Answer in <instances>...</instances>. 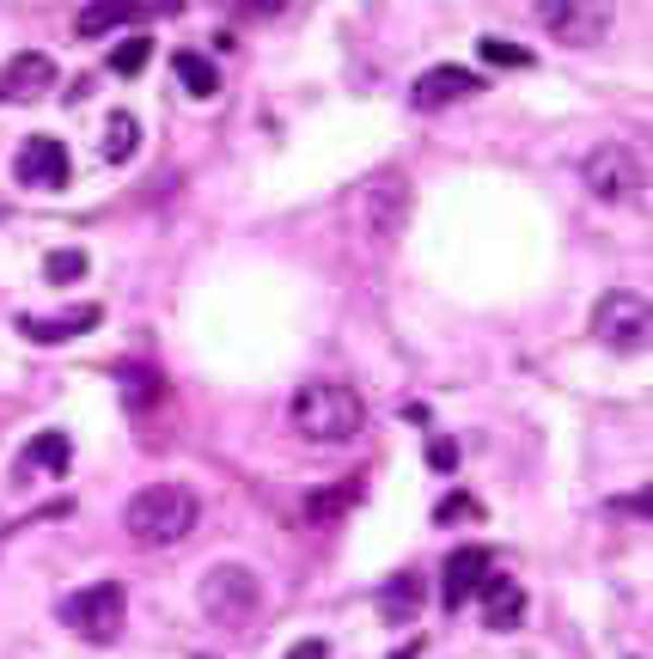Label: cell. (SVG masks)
Listing matches in <instances>:
<instances>
[{
    "label": "cell",
    "mask_w": 653,
    "mask_h": 659,
    "mask_svg": "<svg viewBox=\"0 0 653 659\" xmlns=\"http://www.w3.org/2000/svg\"><path fill=\"white\" fill-rule=\"evenodd\" d=\"M580 178H587V190L599 202H629L641 190V159L629 154V147H592L587 154V166H580Z\"/></svg>",
    "instance_id": "obj_7"
},
{
    "label": "cell",
    "mask_w": 653,
    "mask_h": 659,
    "mask_svg": "<svg viewBox=\"0 0 653 659\" xmlns=\"http://www.w3.org/2000/svg\"><path fill=\"white\" fill-rule=\"evenodd\" d=\"M391 659H421V635H416V642H404V647H391Z\"/></svg>",
    "instance_id": "obj_27"
},
{
    "label": "cell",
    "mask_w": 653,
    "mask_h": 659,
    "mask_svg": "<svg viewBox=\"0 0 653 659\" xmlns=\"http://www.w3.org/2000/svg\"><path fill=\"white\" fill-rule=\"evenodd\" d=\"M196 520H202V501H196V489H184V483H147V489L123 507V525H128L135 544H177V537H189Z\"/></svg>",
    "instance_id": "obj_2"
},
{
    "label": "cell",
    "mask_w": 653,
    "mask_h": 659,
    "mask_svg": "<svg viewBox=\"0 0 653 659\" xmlns=\"http://www.w3.org/2000/svg\"><path fill=\"white\" fill-rule=\"evenodd\" d=\"M13 178L25 190H62L67 178H74V166H67V147L56 135H32L25 147H19V159H13Z\"/></svg>",
    "instance_id": "obj_8"
},
{
    "label": "cell",
    "mask_w": 653,
    "mask_h": 659,
    "mask_svg": "<svg viewBox=\"0 0 653 659\" xmlns=\"http://www.w3.org/2000/svg\"><path fill=\"white\" fill-rule=\"evenodd\" d=\"M135 147H140V123L128 117V110H116V117H110V129H104V159H110V166H123Z\"/></svg>",
    "instance_id": "obj_21"
},
{
    "label": "cell",
    "mask_w": 653,
    "mask_h": 659,
    "mask_svg": "<svg viewBox=\"0 0 653 659\" xmlns=\"http://www.w3.org/2000/svg\"><path fill=\"white\" fill-rule=\"evenodd\" d=\"M62 617L67 629H74L79 642L93 647H110L116 635H123V617H128V593L116 581H98V586H79L74 598H62Z\"/></svg>",
    "instance_id": "obj_5"
},
{
    "label": "cell",
    "mask_w": 653,
    "mask_h": 659,
    "mask_svg": "<svg viewBox=\"0 0 653 659\" xmlns=\"http://www.w3.org/2000/svg\"><path fill=\"white\" fill-rule=\"evenodd\" d=\"M428 464H434V471H452V464H458V440H446V434L428 440Z\"/></svg>",
    "instance_id": "obj_25"
},
{
    "label": "cell",
    "mask_w": 653,
    "mask_h": 659,
    "mask_svg": "<svg viewBox=\"0 0 653 659\" xmlns=\"http://www.w3.org/2000/svg\"><path fill=\"white\" fill-rule=\"evenodd\" d=\"M74 464V440L62 428H44L32 446H25V459H19V476H67Z\"/></svg>",
    "instance_id": "obj_16"
},
{
    "label": "cell",
    "mask_w": 653,
    "mask_h": 659,
    "mask_svg": "<svg viewBox=\"0 0 653 659\" xmlns=\"http://www.w3.org/2000/svg\"><path fill=\"white\" fill-rule=\"evenodd\" d=\"M104 62H110V74H123V80H135L140 68L153 62V37H116V49H110Z\"/></svg>",
    "instance_id": "obj_20"
},
{
    "label": "cell",
    "mask_w": 653,
    "mask_h": 659,
    "mask_svg": "<svg viewBox=\"0 0 653 659\" xmlns=\"http://www.w3.org/2000/svg\"><path fill=\"white\" fill-rule=\"evenodd\" d=\"M56 86V62L49 56H19V62L0 68V105H32Z\"/></svg>",
    "instance_id": "obj_13"
},
{
    "label": "cell",
    "mask_w": 653,
    "mask_h": 659,
    "mask_svg": "<svg viewBox=\"0 0 653 659\" xmlns=\"http://www.w3.org/2000/svg\"><path fill=\"white\" fill-rule=\"evenodd\" d=\"M250 7H257V13H281V7H287V0H250Z\"/></svg>",
    "instance_id": "obj_28"
},
{
    "label": "cell",
    "mask_w": 653,
    "mask_h": 659,
    "mask_svg": "<svg viewBox=\"0 0 653 659\" xmlns=\"http://www.w3.org/2000/svg\"><path fill=\"white\" fill-rule=\"evenodd\" d=\"M360 495H367V483H360V476H348V483H336V489H311V495H306V520H311V525L343 520V513L360 501Z\"/></svg>",
    "instance_id": "obj_18"
},
{
    "label": "cell",
    "mask_w": 653,
    "mask_h": 659,
    "mask_svg": "<svg viewBox=\"0 0 653 659\" xmlns=\"http://www.w3.org/2000/svg\"><path fill=\"white\" fill-rule=\"evenodd\" d=\"M294 434L299 440H318V446H336V440H355L360 434V422H367V403L348 391V385H330V379H318V385H299L294 391Z\"/></svg>",
    "instance_id": "obj_1"
},
{
    "label": "cell",
    "mask_w": 653,
    "mask_h": 659,
    "mask_svg": "<svg viewBox=\"0 0 653 659\" xmlns=\"http://www.w3.org/2000/svg\"><path fill=\"white\" fill-rule=\"evenodd\" d=\"M409 208H416V196H409L404 171L385 166V171H373V178L360 184V227H367V239H373L379 251H391L397 239H404Z\"/></svg>",
    "instance_id": "obj_4"
},
{
    "label": "cell",
    "mask_w": 653,
    "mask_h": 659,
    "mask_svg": "<svg viewBox=\"0 0 653 659\" xmlns=\"http://www.w3.org/2000/svg\"><path fill=\"white\" fill-rule=\"evenodd\" d=\"M477 56H482L489 68H531V49L507 44V37H482V44H477Z\"/></svg>",
    "instance_id": "obj_23"
},
{
    "label": "cell",
    "mask_w": 653,
    "mask_h": 659,
    "mask_svg": "<svg viewBox=\"0 0 653 659\" xmlns=\"http://www.w3.org/2000/svg\"><path fill=\"white\" fill-rule=\"evenodd\" d=\"M86 269H93V263H86V251H49V257H44V281H56V288L79 281Z\"/></svg>",
    "instance_id": "obj_22"
},
{
    "label": "cell",
    "mask_w": 653,
    "mask_h": 659,
    "mask_svg": "<svg viewBox=\"0 0 653 659\" xmlns=\"http://www.w3.org/2000/svg\"><path fill=\"white\" fill-rule=\"evenodd\" d=\"M172 74L184 80L189 98H214L220 93V68L208 62L202 49H177V56H172Z\"/></svg>",
    "instance_id": "obj_19"
},
{
    "label": "cell",
    "mask_w": 653,
    "mask_h": 659,
    "mask_svg": "<svg viewBox=\"0 0 653 659\" xmlns=\"http://www.w3.org/2000/svg\"><path fill=\"white\" fill-rule=\"evenodd\" d=\"M477 605H482V629H519L526 623V586L519 581H507V574H482V586H477Z\"/></svg>",
    "instance_id": "obj_12"
},
{
    "label": "cell",
    "mask_w": 653,
    "mask_h": 659,
    "mask_svg": "<svg viewBox=\"0 0 653 659\" xmlns=\"http://www.w3.org/2000/svg\"><path fill=\"white\" fill-rule=\"evenodd\" d=\"M482 513H489V507H482V501H477V495H465V489H458V495H446V501H440V507H434V525H458V520H482Z\"/></svg>",
    "instance_id": "obj_24"
},
{
    "label": "cell",
    "mask_w": 653,
    "mask_h": 659,
    "mask_svg": "<svg viewBox=\"0 0 653 659\" xmlns=\"http://www.w3.org/2000/svg\"><path fill=\"white\" fill-rule=\"evenodd\" d=\"M495 568V550L489 544H465V550H452L446 556V574H440V605L446 611H465L470 598H477L482 574Z\"/></svg>",
    "instance_id": "obj_10"
},
{
    "label": "cell",
    "mask_w": 653,
    "mask_h": 659,
    "mask_svg": "<svg viewBox=\"0 0 653 659\" xmlns=\"http://www.w3.org/2000/svg\"><path fill=\"white\" fill-rule=\"evenodd\" d=\"M98 324H104V306H74L62 318H19V337L25 342H74L86 330H98Z\"/></svg>",
    "instance_id": "obj_14"
},
{
    "label": "cell",
    "mask_w": 653,
    "mask_h": 659,
    "mask_svg": "<svg viewBox=\"0 0 653 659\" xmlns=\"http://www.w3.org/2000/svg\"><path fill=\"white\" fill-rule=\"evenodd\" d=\"M373 605H379V623L409 629L421 617V605H428V581H421L416 568H397V574H385V581H379Z\"/></svg>",
    "instance_id": "obj_11"
},
{
    "label": "cell",
    "mask_w": 653,
    "mask_h": 659,
    "mask_svg": "<svg viewBox=\"0 0 653 659\" xmlns=\"http://www.w3.org/2000/svg\"><path fill=\"white\" fill-rule=\"evenodd\" d=\"M648 330H653V312L641 293L617 288L592 306V342H605L611 354H641L648 349Z\"/></svg>",
    "instance_id": "obj_6"
},
{
    "label": "cell",
    "mask_w": 653,
    "mask_h": 659,
    "mask_svg": "<svg viewBox=\"0 0 653 659\" xmlns=\"http://www.w3.org/2000/svg\"><path fill=\"white\" fill-rule=\"evenodd\" d=\"M477 93H482V74H477V68L440 62V68H428V74H416V86H409V105H416V110H446V105H458V98H477Z\"/></svg>",
    "instance_id": "obj_9"
},
{
    "label": "cell",
    "mask_w": 653,
    "mask_h": 659,
    "mask_svg": "<svg viewBox=\"0 0 653 659\" xmlns=\"http://www.w3.org/2000/svg\"><path fill=\"white\" fill-rule=\"evenodd\" d=\"M147 13L140 0H86L74 19V32L79 37H110V32H123V25H135V19Z\"/></svg>",
    "instance_id": "obj_17"
},
{
    "label": "cell",
    "mask_w": 653,
    "mask_h": 659,
    "mask_svg": "<svg viewBox=\"0 0 653 659\" xmlns=\"http://www.w3.org/2000/svg\"><path fill=\"white\" fill-rule=\"evenodd\" d=\"M196 605H202L208 623L245 629V623H257V611H263V581H257L250 568H238V562H220V568H208V574H202Z\"/></svg>",
    "instance_id": "obj_3"
},
{
    "label": "cell",
    "mask_w": 653,
    "mask_h": 659,
    "mask_svg": "<svg viewBox=\"0 0 653 659\" xmlns=\"http://www.w3.org/2000/svg\"><path fill=\"white\" fill-rule=\"evenodd\" d=\"M116 385H123V403L135 415L159 410V403H165V391H172V385H165V373L147 367V361H123V367H116Z\"/></svg>",
    "instance_id": "obj_15"
},
{
    "label": "cell",
    "mask_w": 653,
    "mask_h": 659,
    "mask_svg": "<svg viewBox=\"0 0 653 659\" xmlns=\"http://www.w3.org/2000/svg\"><path fill=\"white\" fill-rule=\"evenodd\" d=\"M287 659H330V642L306 635V642H294V647H287Z\"/></svg>",
    "instance_id": "obj_26"
}]
</instances>
